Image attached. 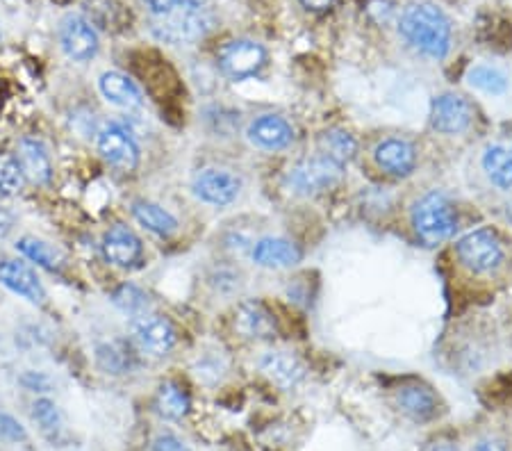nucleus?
Returning <instances> with one entry per match:
<instances>
[{
	"label": "nucleus",
	"instance_id": "1",
	"mask_svg": "<svg viewBox=\"0 0 512 451\" xmlns=\"http://www.w3.org/2000/svg\"><path fill=\"white\" fill-rule=\"evenodd\" d=\"M401 35L421 55L442 60L451 48V23L440 7L431 3H415L406 7L399 23Z\"/></svg>",
	"mask_w": 512,
	"mask_h": 451
},
{
	"label": "nucleus",
	"instance_id": "2",
	"mask_svg": "<svg viewBox=\"0 0 512 451\" xmlns=\"http://www.w3.org/2000/svg\"><path fill=\"white\" fill-rule=\"evenodd\" d=\"M214 28V16L203 5H176L151 23L153 37L162 44L183 46L203 39Z\"/></svg>",
	"mask_w": 512,
	"mask_h": 451
},
{
	"label": "nucleus",
	"instance_id": "3",
	"mask_svg": "<svg viewBox=\"0 0 512 451\" xmlns=\"http://www.w3.org/2000/svg\"><path fill=\"white\" fill-rule=\"evenodd\" d=\"M412 228L426 246L451 240L458 231V212L442 192H428L412 205Z\"/></svg>",
	"mask_w": 512,
	"mask_h": 451
},
{
	"label": "nucleus",
	"instance_id": "4",
	"mask_svg": "<svg viewBox=\"0 0 512 451\" xmlns=\"http://www.w3.org/2000/svg\"><path fill=\"white\" fill-rule=\"evenodd\" d=\"M456 253L462 265L474 274H490L503 262V244L492 228H476L460 237Z\"/></svg>",
	"mask_w": 512,
	"mask_h": 451
},
{
	"label": "nucleus",
	"instance_id": "5",
	"mask_svg": "<svg viewBox=\"0 0 512 451\" xmlns=\"http://www.w3.org/2000/svg\"><path fill=\"white\" fill-rule=\"evenodd\" d=\"M344 176V169L337 167L321 155H315V158L301 160L296 162L292 169H289L287 176V185L289 190L299 196H317L324 194L328 190L340 183Z\"/></svg>",
	"mask_w": 512,
	"mask_h": 451
},
{
	"label": "nucleus",
	"instance_id": "6",
	"mask_svg": "<svg viewBox=\"0 0 512 451\" xmlns=\"http://www.w3.org/2000/svg\"><path fill=\"white\" fill-rule=\"evenodd\" d=\"M219 69L230 80H246L258 76L267 67V51L258 41L233 39L221 46L217 55Z\"/></svg>",
	"mask_w": 512,
	"mask_h": 451
},
{
	"label": "nucleus",
	"instance_id": "7",
	"mask_svg": "<svg viewBox=\"0 0 512 451\" xmlns=\"http://www.w3.org/2000/svg\"><path fill=\"white\" fill-rule=\"evenodd\" d=\"M96 144L103 160L112 164L114 169L130 174V171L139 167V146L135 137L130 135V130L119 126V123H110V126L101 128Z\"/></svg>",
	"mask_w": 512,
	"mask_h": 451
},
{
	"label": "nucleus",
	"instance_id": "8",
	"mask_svg": "<svg viewBox=\"0 0 512 451\" xmlns=\"http://www.w3.org/2000/svg\"><path fill=\"white\" fill-rule=\"evenodd\" d=\"M132 335H135L137 347L144 351L148 356H167L169 351L176 347V328L169 322L167 317L160 315H142L135 319L132 324Z\"/></svg>",
	"mask_w": 512,
	"mask_h": 451
},
{
	"label": "nucleus",
	"instance_id": "9",
	"mask_svg": "<svg viewBox=\"0 0 512 451\" xmlns=\"http://www.w3.org/2000/svg\"><path fill=\"white\" fill-rule=\"evenodd\" d=\"M62 51L76 62H89L98 53V32L89 19L80 14H69L60 23Z\"/></svg>",
	"mask_w": 512,
	"mask_h": 451
},
{
	"label": "nucleus",
	"instance_id": "10",
	"mask_svg": "<svg viewBox=\"0 0 512 451\" xmlns=\"http://www.w3.org/2000/svg\"><path fill=\"white\" fill-rule=\"evenodd\" d=\"M474 112L467 98L458 94H440L431 103V126L442 135H460L472 126Z\"/></svg>",
	"mask_w": 512,
	"mask_h": 451
},
{
	"label": "nucleus",
	"instance_id": "11",
	"mask_svg": "<svg viewBox=\"0 0 512 451\" xmlns=\"http://www.w3.org/2000/svg\"><path fill=\"white\" fill-rule=\"evenodd\" d=\"M196 199L210 205H230L242 192V178L228 169H203L194 178Z\"/></svg>",
	"mask_w": 512,
	"mask_h": 451
},
{
	"label": "nucleus",
	"instance_id": "12",
	"mask_svg": "<svg viewBox=\"0 0 512 451\" xmlns=\"http://www.w3.org/2000/svg\"><path fill=\"white\" fill-rule=\"evenodd\" d=\"M235 331L246 340H274L278 333L276 319L262 301H242L235 310Z\"/></svg>",
	"mask_w": 512,
	"mask_h": 451
},
{
	"label": "nucleus",
	"instance_id": "13",
	"mask_svg": "<svg viewBox=\"0 0 512 451\" xmlns=\"http://www.w3.org/2000/svg\"><path fill=\"white\" fill-rule=\"evenodd\" d=\"M374 160L385 174L394 178H408L417 169V149L408 139L387 137L374 149Z\"/></svg>",
	"mask_w": 512,
	"mask_h": 451
},
{
	"label": "nucleus",
	"instance_id": "14",
	"mask_svg": "<svg viewBox=\"0 0 512 451\" xmlns=\"http://www.w3.org/2000/svg\"><path fill=\"white\" fill-rule=\"evenodd\" d=\"M246 137L262 151H283L294 142V128L278 114H262L246 130Z\"/></svg>",
	"mask_w": 512,
	"mask_h": 451
},
{
	"label": "nucleus",
	"instance_id": "15",
	"mask_svg": "<svg viewBox=\"0 0 512 451\" xmlns=\"http://www.w3.org/2000/svg\"><path fill=\"white\" fill-rule=\"evenodd\" d=\"M0 283L26 301L35 303V306H41V303L46 301L44 285H41L37 274L32 272V267H28L26 262L21 260L0 262Z\"/></svg>",
	"mask_w": 512,
	"mask_h": 451
},
{
	"label": "nucleus",
	"instance_id": "16",
	"mask_svg": "<svg viewBox=\"0 0 512 451\" xmlns=\"http://www.w3.org/2000/svg\"><path fill=\"white\" fill-rule=\"evenodd\" d=\"M396 404H399L403 415L417 424L433 422L440 415V397L428 385L421 383L403 385L399 395H396Z\"/></svg>",
	"mask_w": 512,
	"mask_h": 451
},
{
	"label": "nucleus",
	"instance_id": "17",
	"mask_svg": "<svg viewBox=\"0 0 512 451\" xmlns=\"http://www.w3.org/2000/svg\"><path fill=\"white\" fill-rule=\"evenodd\" d=\"M23 174L35 185H48L53 180V162L48 155L46 144L37 137H23L19 142V153H16Z\"/></svg>",
	"mask_w": 512,
	"mask_h": 451
},
{
	"label": "nucleus",
	"instance_id": "18",
	"mask_svg": "<svg viewBox=\"0 0 512 451\" xmlns=\"http://www.w3.org/2000/svg\"><path fill=\"white\" fill-rule=\"evenodd\" d=\"M105 258L117 267H132L144 253V244L128 226H112L103 237Z\"/></svg>",
	"mask_w": 512,
	"mask_h": 451
},
{
	"label": "nucleus",
	"instance_id": "19",
	"mask_svg": "<svg viewBox=\"0 0 512 451\" xmlns=\"http://www.w3.org/2000/svg\"><path fill=\"white\" fill-rule=\"evenodd\" d=\"M260 369L269 381H274L278 388L294 390L305 379V365L299 358L287 354V351H269L260 360Z\"/></svg>",
	"mask_w": 512,
	"mask_h": 451
},
{
	"label": "nucleus",
	"instance_id": "20",
	"mask_svg": "<svg viewBox=\"0 0 512 451\" xmlns=\"http://www.w3.org/2000/svg\"><path fill=\"white\" fill-rule=\"evenodd\" d=\"M98 89L112 105L123 110H139L144 105V94L137 82L121 71H105L98 80Z\"/></svg>",
	"mask_w": 512,
	"mask_h": 451
},
{
	"label": "nucleus",
	"instance_id": "21",
	"mask_svg": "<svg viewBox=\"0 0 512 451\" xmlns=\"http://www.w3.org/2000/svg\"><path fill=\"white\" fill-rule=\"evenodd\" d=\"M253 262L267 269H287L301 262V251L285 237H262L253 246Z\"/></svg>",
	"mask_w": 512,
	"mask_h": 451
},
{
	"label": "nucleus",
	"instance_id": "22",
	"mask_svg": "<svg viewBox=\"0 0 512 451\" xmlns=\"http://www.w3.org/2000/svg\"><path fill=\"white\" fill-rule=\"evenodd\" d=\"M355 153H358V142L342 128H330L319 137V155L337 164V167L346 169V164L353 162Z\"/></svg>",
	"mask_w": 512,
	"mask_h": 451
},
{
	"label": "nucleus",
	"instance_id": "23",
	"mask_svg": "<svg viewBox=\"0 0 512 451\" xmlns=\"http://www.w3.org/2000/svg\"><path fill=\"white\" fill-rule=\"evenodd\" d=\"M132 215H135V219L146 228L148 233L158 237H171L178 231V219L158 203L135 201V205H132Z\"/></svg>",
	"mask_w": 512,
	"mask_h": 451
},
{
	"label": "nucleus",
	"instance_id": "24",
	"mask_svg": "<svg viewBox=\"0 0 512 451\" xmlns=\"http://www.w3.org/2000/svg\"><path fill=\"white\" fill-rule=\"evenodd\" d=\"M189 408H192V401L185 392L183 385L176 381H164L158 388V395H155V410L167 420H183L189 415Z\"/></svg>",
	"mask_w": 512,
	"mask_h": 451
},
{
	"label": "nucleus",
	"instance_id": "25",
	"mask_svg": "<svg viewBox=\"0 0 512 451\" xmlns=\"http://www.w3.org/2000/svg\"><path fill=\"white\" fill-rule=\"evenodd\" d=\"M483 171L499 190H512V153L503 146H487L483 153Z\"/></svg>",
	"mask_w": 512,
	"mask_h": 451
},
{
	"label": "nucleus",
	"instance_id": "26",
	"mask_svg": "<svg viewBox=\"0 0 512 451\" xmlns=\"http://www.w3.org/2000/svg\"><path fill=\"white\" fill-rule=\"evenodd\" d=\"M16 251H19L21 256H26L28 260L37 262L39 267L48 269V272H60L64 265L62 253L48 242L37 240V237H30V235L21 237V240L16 242Z\"/></svg>",
	"mask_w": 512,
	"mask_h": 451
},
{
	"label": "nucleus",
	"instance_id": "27",
	"mask_svg": "<svg viewBox=\"0 0 512 451\" xmlns=\"http://www.w3.org/2000/svg\"><path fill=\"white\" fill-rule=\"evenodd\" d=\"M467 82L487 96H503L510 87L506 73L497 67H490V64H476V67L469 69Z\"/></svg>",
	"mask_w": 512,
	"mask_h": 451
},
{
	"label": "nucleus",
	"instance_id": "28",
	"mask_svg": "<svg viewBox=\"0 0 512 451\" xmlns=\"http://www.w3.org/2000/svg\"><path fill=\"white\" fill-rule=\"evenodd\" d=\"M112 303L121 310L123 315L135 317V319L148 315V310H151V297H148L142 287L132 283L119 285L117 290L112 292Z\"/></svg>",
	"mask_w": 512,
	"mask_h": 451
},
{
	"label": "nucleus",
	"instance_id": "29",
	"mask_svg": "<svg viewBox=\"0 0 512 451\" xmlns=\"http://www.w3.org/2000/svg\"><path fill=\"white\" fill-rule=\"evenodd\" d=\"M32 417H35L37 426L48 440L57 442L62 438L64 420H62V413H60V408H57L55 401L37 399L35 406H32Z\"/></svg>",
	"mask_w": 512,
	"mask_h": 451
},
{
	"label": "nucleus",
	"instance_id": "30",
	"mask_svg": "<svg viewBox=\"0 0 512 451\" xmlns=\"http://www.w3.org/2000/svg\"><path fill=\"white\" fill-rule=\"evenodd\" d=\"M85 7L92 16V26L98 23L105 30H117L126 23V10L119 0H85Z\"/></svg>",
	"mask_w": 512,
	"mask_h": 451
},
{
	"label": "nucleus",
	"instance_id": "31",
	"mask_svg": "<svg viewBox=\"0 0 512 451\" xmlns=\"http://www.w3.org/2000/svg\"><path fill=\"white\" fill-rule=\"evenodd\" d=\"M96 358L107 374H126L132 367V354L123 342L101 344Z\"/></svg>",
	"mask_w": 512,
	"mask_h": 451
},
{
	"label": "nucleus",
	"instance_id": "32",
	"mask_svg": "<svg viewBox=\"0 0 512 451\" xmlns=\"http://www.w3.org/2000/svg\"><path fill=\"white\" fill-rule=\"evenodd\" d=\"M26 174H23L19 160L12 153H0V194L16 196L23 185H26Z\"/></svg>",
	"mask_w": 512,
	"mask_h": 451
},
{
	"label": "nucleus",
	"instance_id": "33",
	"mask_svg": "<svg viewBox=\"0 0 512 451\" xmlns=\"http://www.w3.org/2000/svg\"><path fill=\"white\" fill-rule=\"evenodd\" d=\"M0 440L23 442L28 440V433L19 420H14V417L7 413H0Z\"/></svg>",
	"mask_w": 512,
	"mask_h": 451
},
{
	"label": "nucleus",
	"instance_id": "34",
	"mask_svg": "<svg viewBox=\"0 0 512 451\" xmlns=\"http://www.w3.org/2000/svg\"><path fill=\"white\" fill-rule=\"evenodd\" d=\"M151 451H192L185 440H180L173 433H160L158 438L153 440Z\"/></svg>",
	"mask_w": 512,
	"mask_h": 451
},
{
	"label": "nucleus",
	"instance_id": "35",
	"mask_svg": "<svg viewBox=\"0 0 512 451\" xmlns=\"http://www.w3.org/2000/svg\"><path fill=\"white\" fill-rule=\"evenodd\" d=\"M144 5H146L148 10H151L155 16H158V14H164V12L173 10V7L178 5V0H144Z\"/></svg>",
	"mask_w": 512,
	"mask_h": 451
},
{
	"label": "nucleus",
	"instance_id": "36",
	"mask_svg": "<svg viewBox=\"0 0 512 451\" xmlns=\"http://www.w3.org/2000/svg\"><path fill=\"white\" fill-rule=\"evenodd\" d=\"M12 228H14V215H12L10 210L0 208V240L10 235Z\"/></svg>",
	"mask_w": 512,
	"mask_h": 451
},
{
	"label": "nucleus",
	"instance_id": "37",
	"mask_svg": "<svg viewBox=\"0 0 512 451\" xmlns=\"http://www.w3.org/2000/svg\"><path fill=\"white\" fill-rule=\"evenodd\" d=\"M472 451H508V449H506V445H503V442L487 438V440H478Z\"/></svg>",
	"mask_w": 512,
	"mask_h": 451
},
{
	"label": "nucleus",
	"instance_id": "38",
	"mask_svg": "<svg viewBox=\"0 0 512 451\" xmlns=\"http://www.w3.org/2000/svg\"><path fill=\"white\" fill-rule=\"evenodd\" d=\"M421 451H460V449L456 442H451V440H433V442H428V445Z\"/></svg>",
	"mask_w": 512,
	"mask_h": 451
},
{
	"label": "nucleus",
	"instance_id": "39",
	"mask_svg": "<svg viewBox=\"0 0 512 451\" xmlns=\"http://www.w3.org/2000/svg\"><path fill=\"white\" fill-rule=\"evenodd\" d=\"M301 5L310 12H326L333 5V0H301Z\"/></svg>",
	"mask_w": 512,
	"mask_h": 451
},
{
	"label": "nucleus",
	"instance_id": "40",
	"mask_svg": "<svg viewBox=\"0 0 512 451\" xmlns=\"http://www.w3.org/2000/svg\"><path fill=\"white\" fill-rule=\"evenodd\" d=\"M205 0H178V5H203Z\"/></svg>",
	"mask_w": 512,
	"mask_h": 451
},
{
	"label": "nucleus",
	"instance_id": "41",
	"mask_svg": "<svg viewBox=\"0 0 512 451\" xmlns=\"http://www.w3.org/2000/svg\"><path fill=\"white\" fill-rule=\"evenodd\" d=\"M506 219L510 221V226H512V201L506 203Z\"/></svg>",
	"mask_w": 512,
	"mask_h": 451
},
{
	"label": "nucleus",
	"instance_id": "42",
	"mask_svg": "<svg viewBox=\"0 0 512 451\" xmlns=\"http://www.w3.org/2000/svg\"><path fill=\"white\" fill-rule=\"evenodd\" d=\"M0 39H3V30H0Z\"/></svg>",
	"mask_w": 512,
	"mask_h": 451
}]
</instances>
